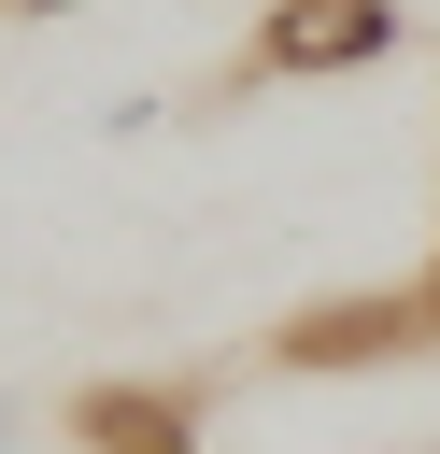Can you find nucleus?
Returning <instances> with one entry per match:
<instances>
[{"label":"nucleus","instance_id":"f257e3e1","mask_svg":"<svg viewBox=\"0 0 440 454\" xmlns=\"http://www.w3.org/2000/svg\"><path fill=\"white\" fill-rule=\"evenodd\" d=\"M383 355H440L426 284H383V298H312V312H284V326H270V369H298V383H326V369H383Z\"/></svg>","mask_w":440,"mask_h":454},{"label":"nucleus","instance_id":"f03ea898","mask_svg":"<svg viewBox=\"0 0 440 454\" xmlns=\"http://www.w3.org/2000/svg\"><path fill=\"white\" fill-rule=\"evenodd\" d=\"M397 0H270L255 14V85H312V71H369L397 57Z\"/></svg>","mask_w":440,"mask_h":454},{"label":"nucleus","instance_id":"7ed1b4c3","mask_svg":"<svg viewBox=\"0 0 440 454\" xmlns=\"http://www.w3.org/2000/svg\"><path fill=\"white\" fill-rule=\"evenodd\" d=\"M71 426H85V454H213V440L185 426V397H142V383H99Z\"/></svg>","mask_w":440,"mask_h":454},{"label":"nucleus","instance_id":"20e7f679","mask_svg":"<svg viewBox=\"0 0 440 454\" xmlns=\"http://www.w3.org/2000/svg\"><path fill=\"white\" fill-rule=\"evenodd\" d=\"M0 14H71V0H0Z\"/></svg>","mask_w":440,"mask_h":454},{"label":"nucleus","instance_id":"39448f33","mask_svg":"<svg viewBox=\"0 0 440 454\" xmlns=\"http://www.w3.org/2000/svg\"><path fill=\"white\" fill-rule=\"evenodd\" d=\"M412 284H426V312H440V255H426V270H412Z\"/></svg>","mask_w":440,"mask_h":454}]
</instances>
